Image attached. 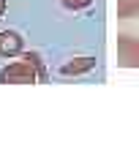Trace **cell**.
Masks as SVG:
<instances>
[{"label": "cell", "instance_id": "cell-1", "mask_svg": "<svg viewBox=\"0 0 139 147\" xmlns=\"http://www.w3.org/2000/svg\"><path fill=\"white\" fill-rule=\"evenodd\" d=\"M0 82L3 84H38V71L33 68V63L27 57L14 60L0 71Z\"/></svg>", "mask_w": 139, "mask_h": 147}, {"label": "cell", "instance_id": "cell-2", "mask_svg": "<svg viewBox=\"0 0 139 147\" xmlns=\"http://www.w3.org/2000/svg\"><path fill=\"white\" fill-rule=\"evenodd\" d=\"M117 63L123 68H139V38L117 36Z\"/></svg>", "mask_w": 139, "mask_h": 147}, {"label": "cell", "instance_id": "cell-3", "mask_svg": "<svg viewBox=\"0 0 139 147\" xmlns=\"http://www.w3.org/2000/svg\"><path fill=\"white\" fill-rule=\"evenodd\" d=\"M22 47H25V38L16 30H3L0 33V55H3V57H16V55H22Z\"/></svg>", "mask_w": 139, "mask_h": 147}, {"label": "cell", "instance_id": "cell-4", "mask_svg": "<svg viewBox=\"0 0 139 147\" xmlns=\"http://www.w3.org/2000/svg\"><path fill=\"white\" fill-rule=\"evenodd\" d=\"M93 68H96V57H74L60 65V74L63 76H79V74H87Z\"/></svg>", "mask_w": 139, "mask_h": 147}, {"label": "cell", "instance_id": "cell-5", "mask_svg": "<svg viewBox=\"0 0 139 147\" xmlns=\"http://www.w3.org/2000/svg\"><path fill=\"white\" fill-rule=\"evenodd\" d=\"M139 14V0H117V16L128 19V16Z\"/></svg>", "mask_w": 139, "mask_h": 147}, {"label": "cell", "instance_id": "cell-6", "mask_svg": "<svg viewBox=\"0 0 139 147\" xmlns=\"http://www.w3.org/2000/svg\"><path fill=\"white\" fill-rule=\"evenodd\" d=\"M22 57H27V60H30V63H33V68L38 71V84H41V82H47V65L41 63V57H38L36 52H25V55H22Z\"/></svg>", "mask_w": 139, "mask_h": 147}, {"label": "cell", "instance_id": "cell-7", "mask_svg": "<svg viewBox=\"0 0 139 147\" xmlns=\"http://www.w3.org/2000/svg\"><path fill=\"white\" fill-rule=\"evenodd\" d=\"M60 3H63V8H68V11H85V8L93 5V0H60Z\"/></svg>", "mask_w": 139, "mask_h": 147}, {"label": "cell", "instance_id": "cell-8", "mask_svg": "<svg viewBox=\"0 0 139 147\" xmlns=\"http://www.w3.org/2000/svg\"><path fill=\"white\" fill-rule=\"evenodd\" d=\"M5 8H8V3H5V0H0V16L5 14Z\"/></svg>", "mask_w": 139, "mask_h": 147}]
</instances>
